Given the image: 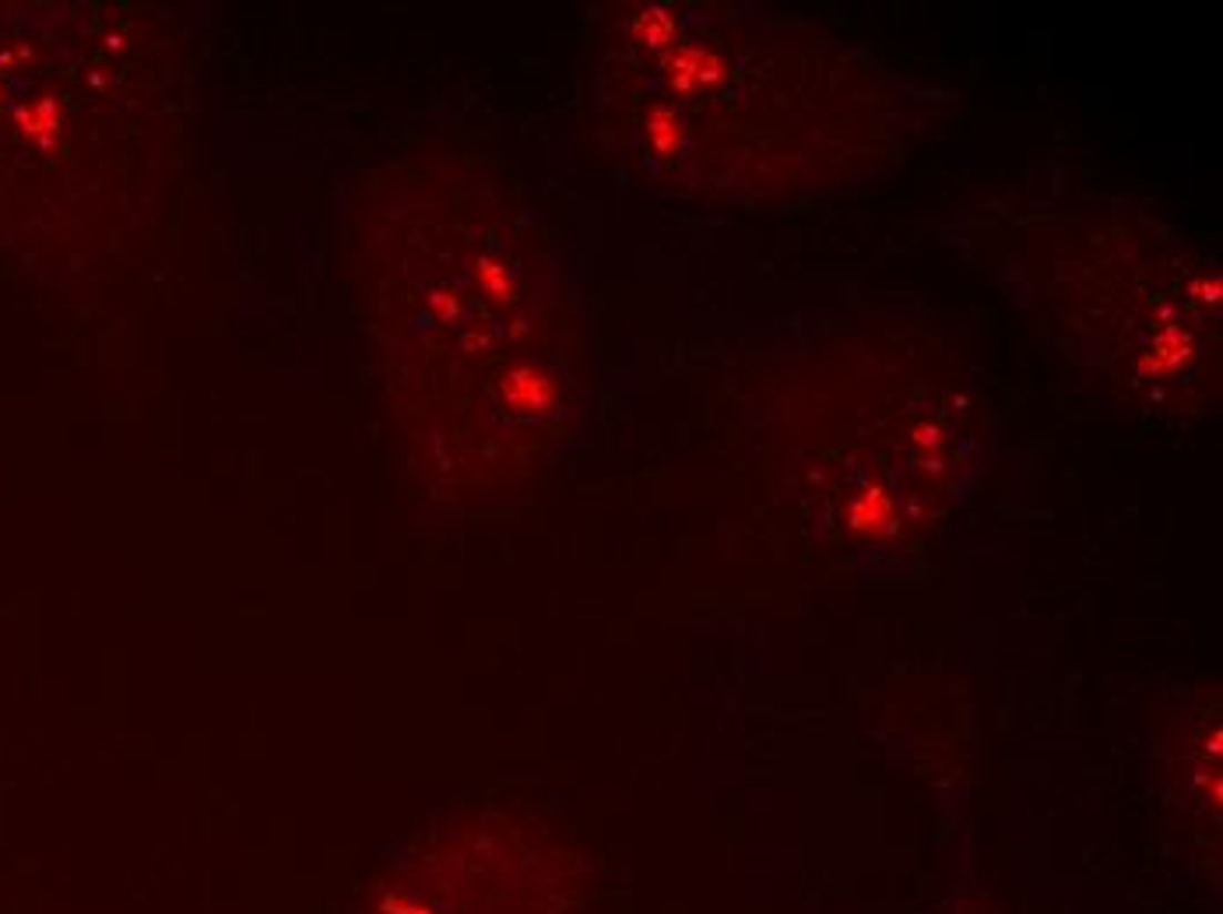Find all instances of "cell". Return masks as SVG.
Wrapping results in <instances>:
<instances>
[{
	"label": "cell",
	"mask_w": 1223,
	"mask_h": 914,
	"mask_svg": "<svg viewBox=\"0 0 1223 914\" xmlns=\"http://www.w3.org/2000/svg\"><path fill=\"white\" fill-rule=\"evenodd\" d=\"M669 78L679 92H693L700 85H714L721 78V60L711 50L682 47L675 57H669Z\"/></svg>",
	"instance_id": "obj_1"
},
{
	"label": "cell",
	"mask_w": 1223,
	"mask_h": 914,
	"mask_svg": "<svg viewBox=\"0 0 1223 914\" xmlns=\"http://www.w3.org/2000/svg\"><path fill=\"white\" fill-rule=\"evenodd\" d=\"M1189 356V338L1185 335H1181V331H1164V335H1160L1156 342H1153V348H1150V356L1143 359V369L1150 373H1164V369H1174V366H1181V359H1185Z\"/></svg>",
	"instance_id": "obj_2"
},
{
	"label": "cell",
	"mask_w": 1223,
	"mask_h": 914,
	"mask_svg": "<svg viewBox=\"0 0 1223 914\" xmlns=\"http://www.w3.org/2000/svg\"><path fill=\"white\" fill-rule=\"evenodd\" d=\"M886 514H889V496L883 489H868L855 504L852 521H855V528H873V525L886 521Z\"/></svg>",
	"instance_id": "obj_3"
},
{
	"label": "cell",
	"mask_w": 1223,
	"mask_h": 914,
	"mask_svg": "<svg viewBox=\"0 0 1223 914\" xmlns=\"http://www.w3.org/2000/svg\"><path fill=\"white\" fill-rule=\"evenodd\" d=\"M651 138H654V149L669 155L675 144H679V116L672 110L661 106L654 113V120H651Z\"/></svg>",
	"instance_id": "obj_4"
},
{
	"label": "cell",
	"mask_w": 1223,
	"mask_h": 914,
	"mask_svg": "<svg viewBox=\"0 0 1223 914\" xmlns=\"http://www.w3.org/2000/svg\"><path fill=\"white\" fill-rule=\"evenodd\" d=\"M640 29H644V35H648V43H651V47H661V43H665V39L675 32L672 18H669V14H661V11H644V14H640V18H636V32H640Z\"/></svg>",
	"instance_id": "obj_5"
}]
</instances>
